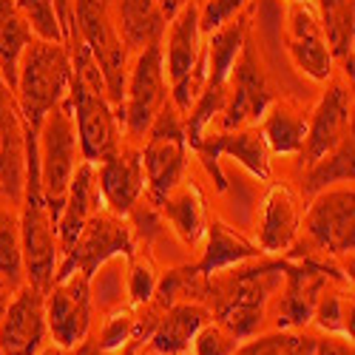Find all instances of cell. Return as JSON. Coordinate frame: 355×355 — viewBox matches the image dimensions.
Returning a JSON list of instances; mask_svg holds the SVG:
<instances>
[{"label": "cell", "instance_id": "6da1fadb", "mask_svg": "<svg viewBox=\"0 0 355 355\" xmlns=\"http://www.w3.org/2000/svg\"><path fill=\"white\" fill-rule=\"evenodd\" d=\"M284 279V259L261 261V264H233L219 273L202 276L199 299L208 307L211 318L225 327L236 341L253 338L264 318L273 295L279 293Z\"/></svg>", "mask_w": 355, "mask_h": 355}, {"label": "cell", "instance_id": "7a4b0ae2", "mask_svg": "<svg viewBox=\"0 0 355 355\" xmlns=\"http://www.w3.org/2000/svg\"><path fill=\"white\" fill-rule=\"evenodd\" d=\"M71 51V83H69V103L74 111V125L80 139V154L85 162L100 165L123 148V120L108 100L105 80L94 63L88 46L74 35L69 40Z\"/></svg>", "mask_w": 355, "mask_h": 355}, {"label": "cell", "instance_id": "3957f363", "mask_svg": "<svg viewBox=\"0 0 355 355\" xmlns=\"http://www.w3.org/2000/svg\"><path fill=\"white\" fill-rule=\"evenodd\" d=\"M20 219V253H23V276L28 284L43 293L54 284L60 268V242H57V222L46 205L37 171V137L26 134V185L23 202L17 208Z\"/></svg>", "mask_w": 355, "mask_h": 355}, {"label": "cell", "instance_id": "277c9868", "mask_svg": "<svg viewBox=\"0 0 355 355\" xmlns=\"http://www.w3.org/2000/svg\"><path fill=\"white\" fill-rule=\"evenodd\" d=\"M71 83V51L69 43H54L43 37H32L20 54L15 100L23 116L26 134L37 137L46 114L69 97Z\"/></svg>", "mask_w": 355, "mask_h": 355}, {"label": "cell", "instance_id": "5b68a950", "mask_svg": "<svg viewBox=\"0 0 355 355\" xmlns=\"http://www.w3.org/2000/svg\"><path fill=\"white\" fill-rule=\"evenodd\" d=\"M80 162H83V154H80V139H77V125H74V111L66 97L46 114V120L37 131L40 188H43V196H46V205L54 222L63 211L71 176Z\"/></svg>", "mask_w": 355, "mask_h": 355}, {"label": "cell", "instance_id": "8992f818", "mask_svg": "<svg viewBox=\"0 0 355 355\" xmlns=\"http://www.w3.org/2000/svg\"><path fill=\"white\" fill-rule=\"evenodd\" d=\"M139 154L145 168V196L159 205L188 176L185 116L171 103V97L159 108L151 128H148L139 145Z\"/></svg>", "mask_w": 355, "mask_h": 355}, {"label": "cell", "instance_id": "52a82bcc", "mask_svg": "<svg viewBox=\"0 0 355 355\" xmlns=\"http://www.w3.org/2000/svg\"><path fill=\"white\" fill-rule=\"evenodd\" d=\"M71 12H74V35L92 51L94 63L105 80L108 100L116 108V114H120L131 54L114 26V17L108 12V0H71Z\"/></svg>", "mask_w": 355, "mask_h": 355}, {"label": "cell", "instance_id": "ba28073f", "mask_svg": "<svg viewBox=\"0 0 355 355\" xmlns=\"http://www.w3.org/2000/svg\"><path fill=\"white\" fill-rule=\"evenodd\" d=\"M168 77L162 60V40L145 46L131 57L125 92H123V134L128 142L142 145L148 128L157 120L159 108L168 103Z\"/></svg>", "mask_w": 355, "mask_h": 355}, {"label": "cell", "instance_id": "9c48e42d", "mask_svg": "<svg viewBox=\"0 0 355 355\" xmlns=\"http://www.w3.org/2000/svg\"><path fill=\"white\" fill-rule=\"evenodd\" d=\"M116 256H134V230L125 216H116L108 208H100L97 214L88 216L69 253H63L54 282L71 273L94 279L103 264Z\"/></svg>", "mask_w": 355, "mask_h": 355}, {"label": "cell", "instance_id": "30bf717a", "mask_svg": "<svg viewBox=\"0 0 355 355\" xmlns=\"http://www.w3.org/2000/svg\"><path fill=\"white\" fill-rule=\"evenodd\" d=\"M355 193L352 185H336L310 199L304 214V245L330 259H352L355 248Z\"/></svg>", "mask_w": 355, "mask_h": 355}, {"label": "cell", "instance_id": "8fae6325", "mask_svg": "<svg viewBox=\"0 0 355 355\" xmlns=\"http://www.w3.org/2000/svg\"><path fill=\"white\" fill-rule=\"evenodd\" d=\"M227 103L219 116V131H233V128H245L256 125L261 120V114L273 105V85L268 80L259 51L253 40L248 37L239 57L233 60L230 74H227Z\"/></svg>", "mask_w": 355, "mask_h": 355}, {"label": "cell", "instance_id": "7c38bea8", "mask_svg": "<svg viewBox=\"0 0 355 355\" xmlns=\"http://www.w3.org/2000/svg\"><path fill=\"white\" fill-rule=\"evenodd\" d=\"M43 307H46V324H49L51 344L74 349L92 338V324H94L92 279H85L83 273L57 279L46 290Z\"/></svg>", "mask_w": 355, "mask_h": 355}, {"label": "cell", "instance_id": "4fadbf2b", "mask_svg": "<svg viewBox=\"0 0 355 355\" xmlns=\"http://www.w3.org/2000/svg\"><path fill=\"white\" fill-rule=\"evenodd\" d=\"M352 134V85L347 80H327V88L318 97L315 108L307 116V134L299 151V171L330 154L333 148Z\"/></svg>", "mask_w": 355, "mask_h": 355}, {"label": "cell", "instance_id": "5bb4252c", "mask_svg": "<svg viewBox=\"0 0 355 355\" xmlns=\"http://www.w3.org/2000/svg\"><path fill=\"white\" fill-rule=\"evenodd\" d=\"M191 151L199 157L205 165L208 176L216 182L219 191H227V180L219 168V157L236 159L245 171H250L256 180H270V151L264 145V137L259 125H245V128H233V131H216V134H205L199 145H193Z\"/></svg>", "mask_w": 355, "mask_h": 355}, {"label": "cell", "instance_id": "9a60e30c", "mask_svg": "<svg viewBox=\"0 0 355 355\" xmlns=\"http://www.w3.org/2000/svg\"><path fill=\"white\" fill-rule=\"evenodd\" d=\"M43 299L46 293L28 282H23L12 293L3 318H0V349H3V355H40V349L51 341Z\"/></svg>", "mask_w": 355, "mask_h": 355}, {"label": "cell", "instance_id": "2e32d148", "mask_svg": "<svg viewBox=\"0 0 355 355\" xmlns=\"http://www.w3.org/2000/svg\"><path fill=\"white\" fill-rule=\"evenodd\" d=\"M284 46L293 66L302 74H307L315 83H327L333 77V54L324 40L321 23L315 17V9L310 0L304 3H287V17H284Z\"/></svg>", "mask_w": 355, "mask_h": 355}, {"label": "cell", "instance_id": "e0dca14e", "mask_svg": "<svg viewBox=\"0 0 355 355\" xmlns=\"http://www.w3.org/2000/svg\"><path fill=\"white\" fill-rule=\"evenodd\" d=\"M26 185V128L15 92L0 80V202L20 208Z\"/></svg>", "mask_w": 355, "mask_h": 355}, {"label": "cell", "instance_id": "ac0fdd59", "mask_svg": "<svg viewBox=\"0 0 355 355\" xmlns=\"http://www.w3.org/2000/svg\"><path fill=\"white\" fill-rule=\"evenodd\" d=\"M97 173V188L103 208H108L116 216H128V211L145 196V168L139 145L123 142V148L114 157L94 165Z\"/></svg>", "mask_w": 355, "mask_h": 355}, {"label": "cell", "instance_id": "d6986e66", "mask_svg": "<svg viewBox=\"0 0 355 355\" xmlns=\"http://www.w3.org/2000/svg\"><path fill=\"white\" fill-rule=\"evenodd\" d=\"M202 51H205V35L199 28V9L191 0L180 15H173L168 20L162 35V60H165L168 88L180 85L199 66Z\"/></svg>", "mask_w": 355, "mask_h": 355}, {"label": "cell", "instance_id": "ffe728a7", "mask_svg": "<svg viewBox=\"0 0 355 355\" xmlns=\"http://www.w3.org/2000/svg\"><path fill=\"white\" fill-rule=\"evenodd\" d=\"M302 230V208L299 196H295L287 185H273L264 196L259 219H256V233H259V250L261 253H287Z\"/></svg>", "mask_w": 355, "mask_h": 355}, {"label": "cell", "instance_id": "44dd1931", "mask_svg": "<svg viewBox=\"0 0 355 355\" xmlns=\"http://www.w3.org/2000/svg\"><path fill=\"white\" fill-rule=\"evenodd\" d=\"M205 321H211V313L202 302H173L157 321V327L148 336V341L139 347V352L145 355L191 352V341Z\"/></svg>", "mask_w": 355, "mask_h": 355}, {"label": "cell", "instance_id": "7402d4cb", "mask_svg": "<svg viewBox=\"0 0 355 355\" xmlns=\"http://www.w3.org/2000/svg\"><path fill=\"white\" fill-rule=\"evenodd\" d=\"M103 208V199H100V188H97V173L92 162H80L74 176H71V185L63 202V211L57 216V242H60V259L63 253H69V248L74 245V239L80 236L83 225L88 222V216L97 214Z\"/></svg>", "mask_w": 355, "mask_h": 355}, {"label": "cell", "instance_id": "603a6c76", "mask_svg": "<svg viewBox=\"0 0 355 355\" xmlns=\"http://www.w3.org/2000/svg\"><path fill=\"white\" fill-rule=\"evenodd\" d=\"M108 12L131 57L145 46L159 43L165 35L168 20L157 0H108Z\"/></svg>", "mask_w": 355, "mask_h": 355}, {"label": "cell", "instance_id": "cb8c5ba5", "mask_svg": "<svg viewBox=\"0 0 355 355\" xmlns=\"http://www.w3.org/2000/svg\"><path fill=\"white\" fill-rule=\"evenodd\" d=\"M157 208L162 211L171 230L180 236L185 248H199L205 242V230H208V211H205V199L196 182L188 176L176 185Z\"/></svg>", "mask_w": 355, "mask_h": 355}, {"label": "cell", "instance_id": "d4e9b609", "mask_svg": "<svg viewBox=\"0 0 355 355\" xmlns=\"http://www.w3.org/2000/svg\"><path fill=\"white\" fill-rule=\"evenodd\" d=\"M321 23L324 40L333 54L341 77L352 83V51H355V12L352 0H310Z\"/></svg>", "mask_w": 355, "mask_h": 355}, {"label": "cell", "instance_id": "484cf974", "mask_svg": "<svg viewBox=\"0 0 355 355\" xmlns=\"http://www.w3.org/2000/svg\"><path fill=\"white\" fill-rule=\"evenodd\" d=\"M205 250L199 256L196 264H191L196 276H211L219 273L225 268H233V264H242V261H253L261 256L259 245L242 239L239 233H233L225 222L219 219H208V230H205Z\"/></svg>", "mask_w": 355, "mask_h": 355}, {"label": "cell", "instance_id": "4316f807", "mask_svg": "<svg viewBox=\"0 0 355 355\" xmlns=\"http://www.w3.org/2000/svg\"><path fill=\"white\" fill-rule=\"evenodd\" d=\"M256 125L270 154L299 157L304 145V134H307V114H302L284 100H273V105L261 114V120Z\"/></svg>", "mask_w": 355, "mask_h": 355}, {"label": "cell", "instance_id": "83f0119b", "mask_svg": "<svg viewBox=\"0 0 355 355\" xmlns=\"http://www.w3.org/2000/svg\"><path fill=\"white\" fill-rule=\"evenodd\" d=\"M352 157H355V139L349 134L330 154H324L313 165L302 168V196L313 199L315 193L327 191V188L352 185Z\"/></svg>", "mask_w": 355, "mask_h": 355}, {"label": "cell", "instance_id": "f1b7e54d", "mask_svg": "<svg viewBox=\"0 0 355 355\" xmlns=\"http://www.w3.org/2000/svg\"><path fill=\"white\" fill-rule=\"evenodd\" d=\"M35 32L20 15L15 0H0V80H3L12 92L17 83V63L23 49L32 43Z\"/></svg>", "mask_w": 355, "mask_h": 355}, {"label": "cell", "instance_id": "f546056e", "mask_svg": "<svg viewBox=\"0 0 355 355\" xmlns=\"http://www.w3.org/2000/svg\"><path fill=\"white\" fill-rule=\"evenodd\" d=\"M318 336L304 330H273L256 333L253 338L242 341L233 355H315Z\"/></svg>", "mask_w": 355, "mask_h": 355}, {"label": "cell", "instance_id": "4dcf8cb0", "mask_svg": "<svg viewBox=\"0 0 355 355\" xmlns=\"http://www.w3.org/2000/svg\"><path fill=\"white\" fill-rule=\"evenodd\" d=\"M330 284L318 295L310 321L324 336H341V338L352 341V295L344 290H336Z\"/></svg>", "mask_w": 355, "mask_h": 355}, {"label": "cell", "instance_id": "1f68e13d", "mask_svg": "<svg viewBox=\"0 0 355 355\" xmlns=\"http://www.w3.org/2000/svg\"><path fill=\"white\" fill-rule=\"evenodd\" d=\"M0 279L17 290L23 276V253H20V219L17 211L0 202Z\"/></svg>", "mask_w": 355, "mask_h": 355}, {"label": "cell", "instance_id": "d6a6232c", "mask_svg": "<svg viewBox=\"0 0 355 355\" xmlns=\"http://www.w3.org/2000/svg\"><path fill=\"white\" fill-rule=\"evenodd\" d=\"M134 318H137L134 307H125V304L105 313L100 336L94 338V347L100 352H108V355H114L116 349H123L134 336Z\"/></svg>", "mask_w": 355, "mask_h": 355}, {"label": "cell", "instance_id": "836d02e7", "mask_svg": "<svg viewBox=\"0 0 355 355\" xmlns=\"http://www.w3.org/2000/svg\"><path fill=\"white\" fill-rule=\"evenodd\" d=\"M20 15L26 17V23L32 26L35 37H43V40H54V43H66L63 37V26L57 20V12H54V3L51 0H15Z\"/></svg>", "mask_w": 355, "mask_h": 355}, {"label": "cell", "instance_id": "e575fe53", "mask_svg": "<svg viewBox=\"0 0 355 355\" xmlns=\"http://www.w3.org/2000/svg\"><path fill=\"white\" fill-rule=\"evenodd\" d=\"M128 276H125V293L131 295V307H142L145 302H151V295L157 290L159 273L154 270V264L148 259H139L137 253L128 256Z\"/></svg>", "mask_w": 355, "mask_h": 355}, {"label": "cell", "instance_id": "d590c367", "mask_svg": "<svg viewBox=\"0 0 355 355\" xmlns=\"http://www.w3.org/2000/svg\"><path fill=\"white\" fill-rule=\"evenodd\" d=\"M236 347H239V341L211 318V321H205L199 333L193 336L191 355H233Z\"/></svg>", "mask_w": 355, "mask_h": 355}, {"label": "cell", "instance_id": "8d00e7d4", "mask_svg": "<svg viewBox=\"0 0 355 355\" xmlns=\"http://www.w3.org/2000/svg\"><path fill=\"white\" fill-rule=\"evenodd\" d=\"M250 6V0H199V28L202 35L216 32L219 26H225L227 20H233L236 15H242Z\"/></svg>", "mask_w": 355, "mask_h": 355}, {"label": "cell", "instance_id": "74e56055", "mask_svg": "<svg viewBox=\"0 0 355 355\" xmlns=\"http://www.w3.org/2000/svg\"><path fill=\"white\" fill-rule=\"evenodd\" d=\"M315 355H352V341L341 336H321L315 341Z\"/></svg>", "mask_w": 355, "mask_h": 355}, {"label": "cell", "instance_id": "f35d334b", "mask_svg": "<svg viewBox=\"0 0 355 355\" xmlns=\"http://www.w3.org/2000/svg\"><path fill=\"white\" fill-rule=\"evenodd\" d=\"M54 3V12H57V20L63 26V37L66 43L74 37V12H71V0H51Z\"/></svg>", "mask_w": 355, "mask_h": 355}, {"label": "cell", "instance_id": "ab89813d", "mask_svg": "<svg viewBox=\"0 0 355 355\" xmlns=\"http://www.w3.org/2000/svg\"><path fill=\"white\" fill-rule=\"evenodd\" d=\"M92 347H94V338H88L85 344H80V347H74V349H66V347H57V344H46L43 349H40V355H88L92 352Z\"/></svg>", "mask_w": 355, "mask_h": 355}, {"label": "cell", "instance_id": "60d3db41", "mask_svg": "<svg viewBox=\"0 0 355 355\" xmlns=\"http://www.w3.org/2000/svg\"><path fill=\"white\" fill-rule=\"evenodd\" d=\"M12 287L3 282V279H0V318H3V310H6V304H9V299H12Z\"/></svg>", "mask_w": 355, "mask_h": 355}, {"label": "cell", "instance_id": "b9f144b4", "mask_svg": "<svg viewBox=\"0 0 355 355\" xmlns=\"http://www.w3.org/2000/svg\"><path fill=\"white\" fill-rule=\"evenodd\" d=\"M114 355H145V352H139V347H137L134 341H128V344H125L123 349H116Z\"/></svg>", "mask_w": 355, "mask_h": 355}, {"label": "cell", "instance_id": "7bdbcfd3", "mask_svg": "<svg viewBox=\"0 0 355 355\" xmlns=\"http://www.w3.org/2000/svg\"><path fill=\"white\" fill-rule=\"evenodd\" d=\"M88 355H108V352H100L97 347H92V352H88Z\"/></svg>", "mask_w": 355, "mask_h": 355}, {"label": "cell", "instance_id": "ee69618b", "mask_svg": "<svg viewBox=\"0 0 355 355\" xmlns=\"http://www.w3.org/2000/svg\"><path fill=\"white\" fill-rule=\"evenodd\" d=\"M287 3H304V0H287Z\"/></svg>", "mask_w": 355, "mask_h": 355}, {"label": "cell", "instance_id": "f6af8a7d", "mask_svg": "<svg viewBox=\"0 0 355 355\" xmlns=\"http://www.w3.org/2000/svg\"><path fill=\"white\" fill-rule=\"evenodd\" d=\"M182 355H191V352H182Z\"/></svg>", "mask_w": 355, "mask_h": 355}, {"label": "cell", "instance_id": "bcb514c9", "mask_svg": "<svg viewBox=\"0 0 355 355\" xmlns=\"http://www.w3.org/2000/svg\"><path fill=\"white\" fill-rule=\"evenodd\" d=\"M0 355H3V349H0Z\"/></svg>", "mask_w": 355, "mask_h": 355}]
</instances>
